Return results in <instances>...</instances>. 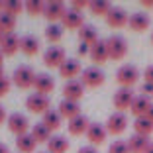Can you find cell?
I'll return each instance as SVG.
<instances>
[{
  "label": "cell",
  "instance_id": "14",
  "mask_svg": "<svg viewBox=\"0 0 153 153\" xmlns=\"http://www.w3.org/2000/svg\"><path fill=\"white\" fill-rule=\"evenodd\" d=\"M88 59L94 63V67L106 63L108 61V47H106V41L98 39L94 45H90V53H88Z\"/></svg>",
  "mask_w": 153,
  "mask_h": 153
},
{
  "label": "cell",
  "instance_id": "47",
  "mask_svg": "<svg viewBox=\"0 0 153 153\" xmlns=\"http://www.w3.org/2000/svg\"><path fill=\"white\" fill-rule=\"evenodd\" d=\"M145 153H153V141L147 145V149H145Z\"/></svg>",
  "mask_w": 153,
  "mask_h": 153
},
{
  "label": "cell",
  "instance_id": "10",
  "mask_svg": "<svg viewBox=\"0 0 153 153\" xmlns=\"http://www.w3.org/2000/svg\"><path fill=\"white\" fill-rule=\"evenodd\" d=\"M128 128V116L124 112H114L106 120V131L112 135H122Z\"/></svg>",
  "mask_w": 153,
  "mask_h": 153
},
{
  "label": "cell",
  "instance_id": "51",
  "mask_svg": "<svg viewBox=\"0 0 153 153\" xmlns=\"http://www.w3.org/2000/svg\"><path fill=\"white\" fill-rule=\"evenodd\" d=\"M2 37H4V36H2V32H0V41H2Z\"/></svg>",
  "mask_w": 153,
  "mask_h": 153
},
{
  "label": "cell",
  "instance_id": "12",
  "mask_svg": "<svg viewBox=\"0 0 153 153\" xmlns=\"http://www.w3.org/2000/svg\"><path fill=\"white\" fill-rule=\"evenodd\" d=\"M32 88L36 90L37 94H45V96H49L51 92H53V88H55V81L51 79V75H47V73H37Z\"/></svg>",
  "mask_w": 153,
  "mask_h": 153
},
{
  "label": "cell",
  "instance_id": "45",
  "mask_svg": "<svg viewBox=\"0 0 153 153\" xmlns=\"http://www.w3.org/2000/svg\"><path fill=\"white\" fill-rule=\"evenodd\" d=\"M0 153H10L8 145H6V143H2V141H0Z\"/></svg>",
  "mask_w": 153,
  "mask_h": 153
},
{
  "label": "cell",
  "instance_id": "7",
  "mask_svg": "<svg viewBox=\"0 0 153 153\" xmlns=\"http://www.w3.org/2000/svg\"><path fill=\"white\" fill-rule=\"evenodd\" d=\"M8 130L12 131L16 137L18 135H26V134H30V130H32V126H30V120H27L24 114H20V112H14V114H10L8 116Z\"/></svg>",
  "mask_w": 153,
  "mask_h": 153
},
{
  "label": "cell",
  "instance_id": "13",
  "mask_svg": "<svg viewBox=\"0 0 153 153\" xmlns=\"http://www.w3.org/2000/svg\"><path fill=\"white\" fill-rule=\"evenodd\" d=\"M106 135H108L106 126H102V124H98V122H90L88 130H86V140L90 141L92 147H94V145L104 143V141H106Z\"/></svg>",
  "mask_w": 153,
  "mask_h": 153
},
{
  "label": "cell",
  "instance_id": "17",
  "mask_svg": "<svg viewBox=\"0 0 153 153\" xmlns=\"http://www.w3.org/2000/svg\"><path fill=\"white\" fill-rule=\"evenodd\" d=\"M61 26H63V30L67 27V30H81L82 26H85V16H82L81 12H75V10L69 8L67 12H65L63 20H61Z\"/></svg>",
  "mask_w": 153,
  "mask_h": 153
},
{
  "label": "cell",
  "instance_id": "39",
  "mask_svg": "<svg viewBox=\"0 0 153 153\" xmlns=\"http://www.w3.org/2000/svg\"><path fill=\"white\" fill-rule=\"evenodd\" d=\"M141 94L143 96H153V85L151 82H143V85H141Z\"/></svg>",
  "mask_w": 153,
  "mask_h": 153
},
{
  "label": "cell",
  "instance_id": "49",
  "mask_svg": "<svg viewBox=\"0 0 153 153\" xmlns=\"http://www.w3.org/2000/svg\"><path fill=\"white\" fill-rule=\"evenodd\" d=\"M0 12H4V2L0 0Z\"/></svg>",
  "mask_w": 153,
  "mask_h": 153
},
{
  "label": "cell",
  "instance_id": "8",
  "mask_svg": "<svg viewBox=\"0 0 153 153\" xmlns=\"http://www.w3.org/2000/svg\"><path fill=\"white\" fill-rule=\"evenodd\" d=\"M134 98H135L134 90H131V88H122V86H120V88L114 92V98H112L114 108H116L118 112H126V110L131 108Z\"/></svg>",
  "mask_w": 153,
  "mask_h": 153
},
{
  "label": "cell",
  "instance_id": "28",
  "mask_svg": "<svg viewBox=\"0 0 153 153\" xmlns=\"http://www.w3.org/2000/svg\"><path fill=\"white\" fill-rule=\"evenodd\" d=\"M36 145H37V141L32 137V134L18 135L16 137V147H18L20 153H33L36 151Z\"/></svg>",
  "mask_w": 153,
  "mask_h": 153
},
{
  "label": "cell",
  "instance_id": "2",
  "mask_svg": "<svg viewBox=\"0 0 153 153\" xmlns=\"http://www.w3.org/2000/svg\"><path fill=\"white\" fill-rule=\"evenodd\" d=\"M36 75L37 73L30 65H20V67H16V71L12 75V82L18 88H32L33 81H36Z\"/></svg>",
  "mask_w": 153,
  "mask_h": 153
},
{
  "label": "cell",
  "instance_id": "1",
  "mask_svg": "<svg viewBox=\"0 0 153 153\" xmlns=\"http://www.w3.org/2000/svg\"><path fill=\"white\" fill-rule=\"evenodd\" d=\"M116 81H118V85H120L122 88H131L135 82L140 81V71H137L135 65L126 63L116 71Z\"/></svg>",
  "mask_w": 153,
  "mask_h": 153
},
{
  "label": "cell",
  "instance_id": "30",
  "mask_svg": "<svg viewBox=\"0 0 153 153\" xmlns=\"http://www.w3.org/2000/svg\"><path fill=\"white\" fill-rule=\"evenodd\" d=\"M112 8L114 6L110 2H106V0H92V2H88V10L92 12V16H104L106 18Z\"/></svg>",
  "mask_w": 153,
  "mask_h": 153
},
{
  "label": "cell",
  "instance_id": "31",
  "mask_svg": "<svg viewBox=\"0 0 153 153\" xmlns=\"http://www.w3.org/2000/svg\"><path fill=\"white\" fill-rule=\"evenodd\" d=\"M134 131L137 135H145V137H149V135L153 134V122L147 120V118H135L134 122Z\"/></svg>",
  "mask_w": 153,
  "mask_h": 153
},
{
  "label": "cell",
  "instance_id": "29",
  "mask_svg": "<svg viewBox=\"0 0 153 153\" xmlns=\"http://www.w3.org/2000/svg\"><path fill=\"white\" fill-rule=\"evenodd\" d=\"M45 39L49 41L51 45H57L59 41L63 39V26L61 24H49L45 27Z\"/></svg>",
  "mask_w": 153,
  "mask_h": 153
},
{
  "label": "cell",
  "instance_id": "4",
  "mask_svg": "<svg viewBox=\"0 0 153 153\" xmlns=\"http://www.w3.org/2000/svg\"><path fill=\"white\" fill-rule=\"evenodd\" d=\"M106 47H108V59L114 61H122L128 55V43L122 36H112L106 39Z\"/></svg>",
  "mask_w": 153,
  "mask_h": 153
},
{
  "label": "cell",
  "instance_id": "19",
  "mask_svg": "<svg viewBox=\"0 0 153 153\" xmlns=\"http://www.w3.org/2000/svg\"><path fill=\"white\" fill-rule=\"evenodd\" d=\"M88 126H90V120L86 116H82V114L67 122V130H69V134H71V135H82V134L86 135Z\"/></svg>",
  "mask_w": 153,
  "mask_h": 153
},
{
  "label": "cell",
  "instance_id": "22",
  "mask_svg": "<svg viewBox=\"0 0 153 153\" xmlns=\"http://www.w3.org/2000/svg\"><path fill=\"white\" fill-rule=\"evenodd\" d=\"M57 112L61 114V118L73 120V118L81 116V106H79V102H71V100H61V102H59Z\"/></svg>",
  "mask_w": 153,
  "mask_h": 153
},
{
  "label": "cell",
  "instance_id": "16",
  "mask_svg": "<svg viewBox=\"0 0 153 153\" xmlns=\"http://www.w3.org/2000/svg\"><path fill=\"white\" fill-rule=\"evenodd\" d=\"M128 20H130L128 12L124 8H120V6H114L108 12V16H106V24L110 27H124V26H128Z\"/></svg>",
  "mask_w": 153,
  "mask_h": 153
},
{
  "label": "cell",
  "instance_id": "23",
  "mask_svg": "<svg viewBox=\"0 0 153 153\" xmlns=\"http://www.w3.org/2000/svg\"><path fill=\"white\" fill-rule=\"evenodd\" d=\"M20 51L27 57H32V55H37L39 53V39L36 36H24L20 39Z\"/></svg>",
  "mask_w": 153,
  "mask_h": 153
},
{
  "label": "cell",
  "instance_id": "32",
  "mask_svg": "<svg viewBox=\"0 0 153 153\" xmlns=\"http://www.w3.org/2000/svg\"><path fill=\"white\" fill-rule=\"evenodd\" d=\"M30 134H32V137L37 141V143H47V141L51 140V131L47 130L43 124H36V126H32Z\"/></svg>",
  "mask_w": 153,
  "mask_h": 153
},
{
  "label": "cell",
  "instance_id": "11",
  "mask_svg": "<svg viewBox=\"0 0 153 153\" xmlns=\"http://www.w3.org/2000/svg\"><path fill=\"white\" fill-rule=\"evenodd\" d=\"M85 96V85L81 82V79L76 81H67L63 86V100H71V102H79Z\"/></svg>",
  "mask_w": 153,
  "mask_h": 153
},
{
  "label": "cell",
  "instance_id": "18",
  "mask_svg": "<svg viewBox=\"0 0 153 153\" xmlns=\"http://www.w3.org/2000/svg\"><path fill=\"white\" fill-rule=\"evenodd\" d=\"M153 104H151V98L149 96H143V94H137L134 98V104H131V108L130 112L134 114L135 118H143L145 114L149 112V108H151Z\"/></svg>",
  "mask_w": 153,
  "mask_h": 153
},
{
  "label": "cell",
  "instance_id": "15",
  "mask_svg": "<svg viewBox=\"0 0 153 153\" xmlns=\"http://www.w3.org/2000/svg\"><path fill=\"white\" fill-rule=\"evenodd\" d=\"M81 73H82V69H81V63L76 59L67 57V61L59 67V75L63 76L65 81H76V76L81 75Z\"/></svg>",
  "mask_w": 153,
  "mask_h": 153
},
{
  "label": "cell",
  "instance_id": "9",
  "mask_svg": "<svg viewBox=\"0 0 153 153\" xmlns=\"http://www.w3.org/2000/svg\"><path fill=\"white\" fill-rule=\"evenodd\" d=\"M67 6L61 2V0H51V2H45V10H43V16L49 20V24H59L63 20L65 12H67Z\"/></svg>",
  "mask_w": 153,
  "mask_h": 153
},
{
  "label": "cell",
  "instance_id": "50",
  "mask_svg": "<svg viewBox=\"0 0 153 153\" xmlns=\"http://www.w3.org/2000/svg\"><path fill=\"white\" fill-rule=\"evenodd\" d=\"M2 59H4V55H2V51H0V65H2Z\"/></svg>",
  "mask_w": 153,
  "mask_h": 153
},
{
  "label": "cell",
  "instance_id": "25",
  "mask_svg": "<svg viewBox=\"0 0 153 153\" xmlns=\"http://www.w3.org/2000/svg\"><path fill=\"white\" fill-rule=\"evenodd\" d=\"M128 143V149H130V153H145V149H147V145L151 143L149 141V137H145V135H130V140L126 141Z\"/></svg>",
  "mask_w": 153,
  "mask_h": 153
},
{
  "label": "cell",
  "instance_id": "37",
  "mask_svg": "<svg viewBox=\"0 0 153 153\" xmlns=\"http://www.w3.org/2000/svg\"><path fill=\"white\" fill-rule=\"evenodd\" d=\"M10 86H12V79H8V76L0 79V98H2V96H6L10 92Z\"/></svg>",
  "mask_w": 153,
  "mask_h": 153
},
{
  "label": "cell",
  "instance_id": "52",
  "mask_svg": "<svg viewBox=\"0 0 153 153\" xmlns=\"http://www.w3.org/2000/svg\"><path fill=\"white\" fill-rule=\"evenodd\" d=\"M151 41H153V33H151Z\"/></svg>",
  "mask_w": 153,
  "mask_h": 153
},
{
  "label": "cell",
  "instance_id": "27",
  "mask_svg": "<svg viewBox=\"0 0 153 153\" xmlns=\"http://www.w3.org/2000/svg\"><path fill=\"white\" fill-rule=\"evenodd\" d=\"M79 39L81 43L85 45H94L98 41V32H96L94 26H90V24H85V26L79 30Z\"/></svg>",
  "mask_w": 153,
  "mask_h": 153
},
{
  "label": "cell",
  "instance_id": "33",
  "mask_svg": "<svg viewBox=\"0 0 153 153\" xmlns=\"http://www.w3.org/2000/svg\"><path fill=\"white\" fill-rule=\"evenodd\" d=\"M14 27H16V18L6 12H0V32H2V36L14 33Z\"/></svg>",
  "mask_w": 153,
  "mask_h": 153
},
{
  "label": "cell",
  "instance_id": "48",
  "mask_svg": "<svg viewBox=\"0 0 153 153\" xmlns=\"http://www.w3.org/2000/svg\"><path fill=\"white\" fill-rule=\"evenodd\" d=\"M0 79H4V67L0 65Z\"/></svg>",
  "mask_w": 153,
  "mask_h": 153
},
{
  "label": "cell",
  "instance_id": "44",
  "mask_svg": "<svg viewBox=\"0 0 153 153\" xmlns=\"http://www.w3.org/2000/svg\"><path fill=\"white\" fill-rule=\"evenodd\" d=\"M141 6L143 8H153V0H141Z\"/></svg>",
  "mask_w": 153,
  "mask_h": 153
},
{
  "label": "cell",
  "instance_id": "42",
  "mask_svg": "<svg viewBox=\"0 0 153 153\" xmlns=\"http://www.w3.org/2000/svg\"><path fill=\"white\" fill-rule=\"evenodd\" d=\"M76 153H98V149L92 147V145H86V147H81Z\"/></svg>",
  "mask_w": 153,
  "mask_h": 153
},
{
  "label": "cell",
  "instance_id": "3",
  "mask_svg": "<svg viewBox=\"0 0 153 153\" xmlns=\"http://www.w3.org/2000/svg\"><path fill=\"white\" fill-rule=\"evenodd\" d=\"M67 61V53L61 45H49L43 53V65L51 69H59L61 65Z\"/></svg>",
  "mask_w": 153,
  "mask_h": 153
},
{
  "label": "cell",
  "instance_id": "34",
  "mask_svg": "<svg viewBox=\"0 0 153 153\" xmlns=\"http://www.w3.org/2000/svg\"><path fill=\"white\" fill-rule=\"evenodd\" d=\"M24 10H26L30 16H43V10H45V2H41V0H27V2H24Z\"/></svg>",
  "mask_w": 153,
  "mask_h": 153
},
{
  "label": "cell",
  "instance_id": "24",
  "mask_svg": "<svg viewBox=\"0 0 153 153\" xmlns=\"http://www.w3.org/2000/svg\"><path fill=\"white\" fill-rule=\"evenodd\" d=\"M41 124L49 131H57L59 128H61V124H63V118H61V114H59L57 110H47V112L43 114V118H41Z\"/></svg>",
  "mask_w": 153,
  "mask_h": 153
},
{
  "label": "cell",
  "instance_id": "6",
  "mask_svg": "<svg viewBox=\"0 0 153 153\" xmlns=\"http://www.w3.org/2000/svg\"><path fill=\"white\" fill-rule=\"evenodd\" d=\"M26 108L32 114H41L43 116L47 110H51V100H49V96L33 92V94H30L26 98Z\"/></svg>",
  "mask_w": 153,
  "mask_h": 153
},
{
  "label": "cell",
  "instance_id": "35",
  "mask_svg": "<svg viewBox=\"0 0 153 153\" xmlns=\"http://www.w3.org/2000/svg\"><path fill=\"white\" fill-rule=\"evenodd\" d=\"M4 12L16 18L20 12H24V2H20V0H6L4 2Z\"/></svg>",
  "mask_w": 153,
  "mask_h": 153
},
{
  "label": "cell",
  "instance_id": "40",
  "mask_svg": "<svg viewBox=\"0 0 153 153\" xmlns=\"http://www.w3.org/2000/svg\"><path fill=\"white\" fill-rule=\"evenodd\" d=\"M143 76H145V82H151V85H153V65H149V67L145 69Z\"/></svg>",
  "mask_w": 153,
  "mask_h": 153
},
{
  "label": "cell",
  "instance_id": "26",
  "mask_svg": "<svg viewBox=\"0 0 153 153\" xmlns=\"http://www.w3.org/2000/svg\"><path fill=\"white\" fill-rule=\"evenodd\" d=\"M69 149V140L65 135H51L47 141V153H67Z\"/></svg>",
  "mask_w": 153,
  "mask_h": 153
},
{
  "label": "cell",
  "instance_id": "41",
  "mask_svg": "<svg viewBox=\"0 0 153 153\" xmlns=\"http://www.w3.org/2000/svg\"><path fill=\"white\" fill-rule=\"evenodd\" d=\"M88 53H90V45H85V43L79 45V55H82V57H85V55H88Z\"/></svg>",
  "mask_w": 153,
  "mask_h": 153
},
{
  "label": "cell",
  "instance_id": "43",
  "mask_svg": "<svg viewBox=\"0 0 153 153\" xmlns=\"http://www.w3.org/2000/svg\"><path fill=\"white\" fill-rule=\"evenodd\" d=\"M4 122H8V114H6L4 106L0 104V124H4Z\"/></svg>",
  "mask_w": 153,
  "mask_h": 153
},
{
  "label": "cell",
  "instance_id": "21",
  "mask_svg": "<svg viewBox=\"0 0 153 153\" xmlns=\"http://www.w3.org/2000/svg\"><path fill=\"white\" fill-rule=\"evenodd\" d=\"M149 24H151V20H149V16L145 12H135L128 20V26H130L131 32H145L149 27Z\"/></svg>",
  "mask_w": 153,
  "mask_h": 153
},
{
  "label": "cell",
  "instance_id": "46",
  "mask_svg": "<svg viewBox=\"0 0 153 153\" xmlns=\"http://www.w3.org/2000/svg\"><path fill=\"white\" fill-rule=\"evenodd\" d=\"M145 118H147V120H151V122H153V106H151V108H149V112L145 114Z\"/></svg>",
  "mask_w": 153,
  "mask_h": 153
},
{
  "label": "cell",
  "instance_id": "20",
  "mask_svg": "<svg viewBox=\"0 0 153 153\" xmlns=\"http://www.w3.org/2000/svg\"><path fill=\"white\" fill-rule=\"evenodd\" d=\"M20 39L22 37H18L16 33H8V36L2 37V41H0V51H2V55H16L20 51Z\"/></svg>",
  "mask_w": 153,
  "mask_h": 153
},
{
  "label": "cell",
  "instance_id": "38",
  "mask_svg": "<svg viewBox=\"0 0 153 153\" xmlns=\"http://www.w3.org/2000/svg\"><path fill=\"white\" fill-rule=\"evenodd\" d=\"M85 8H88V2H86V0H73V2H71V10H75V12L82 14Z\"/></svg>",
  "mask_w": 153,
  "mask_h": 153
},
{
  "label": "cell",
  "instance_id": "36",
  "mask_svg": "<svg viewBox=\"0 0 153 153\" xmlns=\"http://www.w3.org/2000/svg\"><path fill=\"white\" fill-rule=\"evenodd\" d=\"M108 153H130V149H128V143H126V141L116 140L114 143H110Z\"/></svg>",
  "mask_w": 153,
  "mask_h": 153
},
{
  "label": "cell",
  "instance_id": "5",
  "mask_svg": "<svg viewBox=\"0 0 153 153\" xmlns=\"http://www.w3.org/2000/svg\"><path fill=\"white\" fill-rule=\"evenodd\" d=\"M104 81H106V75L98 67L82 69V73H81V82L85 86H88V88H98V86L104 85Z\"/></svg>",
  "mask_w": 153,
  "mask_h": 153
}]
</instances>
